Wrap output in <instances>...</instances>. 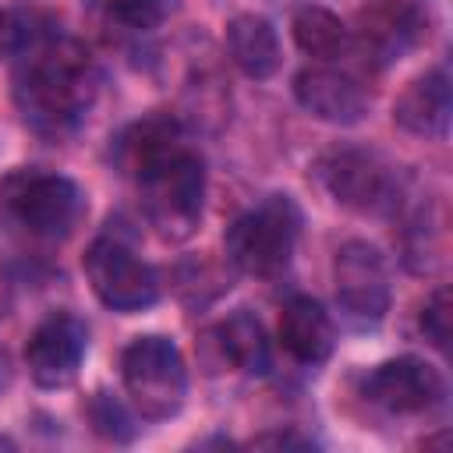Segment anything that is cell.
<instances>
[{
	"label": "cell",
	"instance_id": "1",
	"mask_svg": "<svg viewBox=\"0 0 453 453\" xmlns=\"http://www.w3.org/2000/svg\"><path fill=\"white\" fill-rule=\"evenodd\" d=\"M96 64L74 39L39 35L21 50L14 71V103L21 117L46 134L67 131L96 96Z\"/></svg>",
	"mask_w": 453,
	"mask_h": 453
},
{
	"label": "cell",
	"instance_id": "2",
	"mask_svg": "<svg viewBox=\"0 0 453 453\" xmlns=\"http://www.w3.org/2000/svg\"><path fill=\"white\" fill-rule=\"evenodd\" d=\"M81 216V191L64 173L18 166L0 180V223L14 234L53 241Z\"/></svg>",
	"mask_w": 453,
	"mask_h": 453
},
{
	"label": "cell",
	"instance_id": "3",
	"mask_svg": "<svg viewBox=\"0 0 453 453\" xmlns=\"http://www.w3.org/2000/svg\"><path fill=\"white\" fill-rule=\"evenodd\" d=\"M149 223L166 241H188L202 219L205 166L191 149H177L138 177Z\"/></svg>",
	"mask_w": 453,
	"mask_h": 453
},
{
	"label": "cell",
	"instance_id": "4",
	"mask_svg": "<svg viewBox=\"0 0 453 453\" xmlns=\"http://www.w3.org/2000/svg\"><path fill=\"white\" fill-rule=\"evenodd\" d=\"M120 379L145 421H166L184 407L188 372L177 343L166 336H134L120 354Z\"/></svg>",
	"mask_w": 453,
	"mask_h": 453
},
{
	"label": "cell",
	"instance_id": "5",
	"mask_svg": "<svg viewBox=\"0 0 453 453\" xmlns=\"http://www.w3.org/2000/svg\"><path fill=\"white\" fill-rule=\"evenodd\" d=\"M301 230V212L287 195L265 198L258 209L234 219L226 230V255L248 276H276L287 269Z\"/></svg>",
	"mask_w": 453,
	"mask_h": 453
},
{
	"label": "cell",
	"instance_id": "6",
	"mask_svg": "<svg viewBox=\"0 0 453 453\" xmlns=\"http://www.w3.org/2000/svg\"><path fill=\"white\" fill-rule=\"evenodd\" d=\"M85 276L96 290V297L113 308V311H142L156 304L159 297V280L156 269L145 265L131 248H124L113 237H99L85 251Z\"/></svg>",
	"mask_w": 453,
	"mask_h": 453
},
{
	"label": "cell",
	"instance_id": "7",
	"mask_svg": "<svg viewBox=\"0 0 453 453\" xmlns=\"http://www.w3.org/2000/svg\"><path fill=\"white\" fill-rule=\"evenodd\" d=\"M319 180L343 209H354V212L379 216L396 205L393 170L375 152H365V149H336L322 156Z\"/></svg>",
	"mask_w": 453,
	"mask_h": 453
},
{
	"label": "cell",
	"instance_id": "8",
	"mask_svg": "<svg viewBox=\"0 0 453 453\" xmlns=\"http://www.w3.org/2000/svg\"><path fill=\"white\" fill-rule=\"evenodd\" d=\"M333 283L340 308L365 326H375L389 311V273L368 241H347L333 258Z\"/></svg>",
	"mask_w": 453,
	"mask_h": 453
},
{
	"label": "cell",
	"instance_id": "9",
	"mask_svg": "<svg viewBox=\"0 0 453 453\" xmlns=\"http://www.w3.org/2000/svg\"><path fill=\"white\" fill-rule=\"evenodd\" d=\"M365 396L389 414H421L442 403L446 382L428 361L407 354L372 368V375L365 379Z\"/></svg>",
	"mask_w": 453,
	"mask_h": 453
},
{
	"label": "cell",
	"instance_id": "10",
	"mask_svg": "<svg viewBox=\"0 0 453 453\" xmlns=\"http://www.w3.org/2000/svg\"><path fill=\"white\" fill-rule=\"evenodd\" d=\"M85 343H88V333L74 315H67V311L50 315L28 336V347H25V365H28V375L35 379V386H42V389L71 386L81 368Z\"/></svg>",
	"mask_w": 453,
	"mask_h": 453
},
{
	"label": "cell",
	"instance_id": "11",
	"mask_svg": "<svg viewBox=\"0 0 453 453\" xmlns=\"http://www.w3.org/2000/svg\"><path fill=\"white\" fill-rule=\"evenodd\" d=\"M294 96L311 117L329 124H357L368 113V92L361 81L333 67H304L294 78Z\"/></svg>",
	"mask_w": 453,
	"mask_h": 453
},
{
	"label": "cell",
	"instance_id": "12",
	"mask_svg": "<svg viewBox=\"0 0 453 453\" xmlns=\"http://www.w3.org/2000/svg\"><path fill=\"white\" fill-rule=\"evenodd\" d=\"M449 81L442 71L418 74L403 85V92L393 103V120L421 138H442L449 127Z\"/></svg>",
	"mask_w": 453,
	"mask_h": 453
},
{
	"label": "cell",
	"instance_id": "13",
	"mask_svg": "<svg viewBox=\"0 0 453 453\" xmlns=\"http://www.w3.org/2000/svg\"><path fill=\"white\" fill-rule=\"evenodd\" d=\"M280 343L301 365H322L333 354L336 329L326 308L311 297H290L280 311Z\"/></svg>",
	"mask_w": 453,
	"mask_h": 453
},
{
	"label": "cell",
	"instance_id": "14",
	"mask_svg": "<svg viewBox=\"0 0 453 453\" xmlns=\"http://www.w3.org/2000/svg\"><path fill=\"white\" fill-rule=\"evenodd\" d=\"M184 142H180V127L177 120L170 117H145L138 124H131L120 138H117V166L127 173V177H142L149 173L159 159H166L170 152H177Z\"/></svg>",
	"mask_w": 453,
	"mask_h": 453
},
{
	"label": "cell",
	"instance_id": "15",
	"mask_svg": "<svg viewBox=\"0 0 453 453\" xmlns=\"http://www.w3.org/2000/svg\"><path fill=\"white\" fill-rule=\"evenodd\" d=\"M230 60L255 81H265L280 71V39L262 14H237L226 25Z\"/></svg>",
	"mask_w": 453,
	"mask_h": 453
},
{
	"label": "cell",
	"instance_id": "16",
	"mask_svg": "<svg viewBox=\"0 0 453 453\" xmlns=\"http://www.w3.org/2000/svg\"><path fill=\"white\" fill-rule=\"evenodd\" d=\"M209 340L216 347L219 365H230V368L248 372V375H258L269 368V343H265V333L251 311L226 315L219 326H212Z\"/></svg>",
	"mask_w": 453,
	"mask_h": 453
},
{
	"label": "cell",
	"instance_id": "17",
	"mask_svg": "<svg viewBox=\"0 0 453 453\" xmlns=\"http://www.w3.org/2000/svg\"><path fill=\"white\" fill-rule=\"evenodd\" d=\"M290 32L308 57H336L347 46V25L326 7H297L290 18Z\"/></svg>",
	"mask_w": 453,
	"mask_h": 453
},
{
	"label": "cell",
	"instance_id": "18",
	"mask_svg": "<svg viewBox=\"0 0 453 453\" xmlns=\"http://www.w3.org/2000/svg\"><path fill=\"white\" fill-rule=\"evenodd\" d=\"M365 42H372L382 57H393L400 50L411 46L414 39V28H418V18L407 4H379L375 11H365Z\"/></svg>",
	"mask_w": 453,
	"mask_h": 453
},
{
	"label": "cell",
	"instance_id": "19",
	"mask_svg": "<svg viewBox=\"0 0 453 453\" xmlns=\"http://www.w3.org/2000/svg\"><path fill=\"white\" fill-rule=\"evenodd\" d=\"M85 414H88L92 428H96L99 435L113 439V442H124V439H131V435H134V425H131L127 411H124L110 393H96V396L88 400Z\"/></svg>",
	"mask_w": 453,
	"mask_h": 453
},
{
	"label": "cell",
	"instance_id": "20",
	"mask_svg": "<svg viewBox=\"0 0 453 453\" xmlns=\"http://www.w3.org/2000/svg\"><path fill=\"white\" fill-rule=\"evenodd\" d=\"M110 18H117L120 25L134 28V32H145V28H156L166 11H170V0H103Z\"/></svg>",
	"mask_w": 453,
	"mask_h": 453
},
{
	"label": "cell",
	"instance_id": "21",
	"mask_svg": "<svg viewBox=\"0 0 453 453\" xmlns=\"http://www.w3.org/2000/svg\"><path fill=\"white\" fill-rule=\"evenodd\" d=\"M421 333L428 336L432 347H439V350L449 347V290L446 287H439L425 301V308H421Z\"/></svg>",
	"mask_w": 453,
	"mask_h": 453
},
{
	"label": "cell",
	"instance_id": "22",
	"mask_svg": "<svg viewBox=\"0 0 453 453\" xmlns=\"http://www.w3.org/2000/svg\"><path fill=\"white\" fill-rule=\"evenodd\" d=\"M42 32L32 25L28 14L21 11H0V57H11V53H21L25 46H32Z\"/></svg>",
	"mask_w": 453,
	"mask_h": 453
},
{
	"label": "cell",
	"instance_id": "23",
	"mask_svg": "<svg viewBox=\"0 0 453 453\" xmlns=\"http://www.w3.org/2000/svg\"><path fill=\"white\" fill-rule=\"evenodd\" d=\"M251 446H297V449H308L311 439H301V435H290V432H269V435L251 439Z\"/></svg>",
	"mask_w": 453,
	"mask_h": 453
},
{
	"label": "cell",
	"instance_id": "24",
	"mask_svg": "<svg viewBox=\"0 0 453 453\" xmlns=\"http://www.w3.org/2000/svg\"><path fill=\"white\" fill-rule=\"evenodd\" d=\"M11 382V361H7V350L0 347V389Z\"/></svg>",
	"mask_w": 453,
	"mask_h": 453
},
{
	"label": "cell",
	"instance_id": "25",
	"mask_svg": "<svg viewBox=\"0 0 453 453\" xmlns=\"http://www.w3.org/2000/svg\"><path fill=\"white\" fill-rule=\"evenodd\" d=\"M0 446H4V449H14V442H11V439H4V435H0Z\"/></svg>",
	"mask_w": 453,
	"mask_h": 453
}]
</instances>
